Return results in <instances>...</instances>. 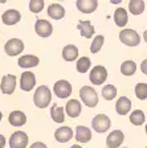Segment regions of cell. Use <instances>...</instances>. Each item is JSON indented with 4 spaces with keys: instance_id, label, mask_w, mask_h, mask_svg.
<instances>
[{
    "instance_id": "8d00e7d4",
    "label": "cell",
    "mask_w": 147,
    "mask_h": 148,
    "mask_svg": "<svg viewBox=\"0 0 147 148\" xmlns=\"http://www.w3.org/2000/svg\"><path fill=\"white\" fill-rule=\"evenodd\" d=\"M143 38H144V41H146V42H147V29L143 32Z\"/></svg>"
},
{
    "instance_id": "f1b7e54d",
    "label": "cell",
    "mask_w": 147,
    "mask_h": 148,
    "mask_svg": "<svg viewBox=\"0 0 147 148\" xmlns=\"http://www.w3.org/2000/svg\"><path fill=\"white\" fill-rule=\"evenodd\" d=\"M90 65H92V61H90L89 57H81L78 58L76 64V68H77V71L78 73H86V71L90 69Z\"/></svg>"
},
{
    "instance_id": "e0dca14e",
    "label": "cell",
    "mask_w": 147,
    "mask_h": 148,
    "mask_svg": "<svg viewBox=\"0 0 147 148\" xmlns=\"http://www.w3.org/2000/svg\"><path fill=\"white\" fill-rule=\"evenodd\" d=\"M8 122H9V124L13 126V127H21L27 123V116H25V114L23 112V111L15 110L9 114Z\"/></svg>"
},
{
    "instance_id": "6da1fadb",
    "label": "cell",
    "mask_w": 147,
    "mask_h": 148,
    "mask_svg": "<svg viewBox=\"0 0 147 148\" xmlns=\"http://www.w3.org/2000/svg\"><path fill=\"white\" fill-rule=\"evenodd\" d=\"M50 101H52V91H50V89L48 86H45V85H41V86L37 87L33 95V102L36 105V107L39 108L48 107Z\"/></svg>"
},
{
    "instance_id": "d6a6232c",
    "label": "cell",
    "mask_w": 147,
    "mask_h": 148,
    "mask_svg": "<svg viewBox=\"0 0 147 148\" xmlns=\"http://www.w3.org/2000/svg\"><path fill=\"white\" fill-rule=\"evenodd\" d=\"M44 8V0H31L29 1V9L33 13L41 12Z\"/></svg>"
},
{
    "instance_id": "7402d4cb",
    "label": "cell",
    "mask_w": 147,
    "mask_h": 148,
    "mask_svg": "<svg viewBox=\"0 0 147 148\" xmlns=\"http://www.w3.org/2000/svg\"><path fill=\"white\" fill-rule=\"evenodd\" d=\"M77 28H78L81 36L85 37V38H92L94 36V27L92 25L90 21H82V20H80V23L77 24Z\"/></svg>"
},
{
    "instance_id": "5bb4252c",
    "label": "cell",
    "mask_w": 147,
    "mask_h": 148,
    "mask_svg": "<svg viewBox=\"0 0 147 148\" xmlns=\"http://www.w3.org/2000/svg\"><path fill=\"white\" fill-rule=\"evenodd\" d=\"M76 7L82 13H92L97 9L98 1L97 0H77Z\"/></svg>"
},
{
    "instance_id": "2e32d148",
    "label": "cell",
    "mask_w": 147,
    "mask_h": 148,
    "mask_svg": "<svg viewBox=\"0 0 147 148\" xmlns=\"http://www.w3.org/2000/svg\"><path fill=\"white\" fill-rule=\"evenodd\" d=\"M21 20V15L16 9H8L1 16V21L6 25H15Z\"/></svg>"
},
{
    "instance_id": "d4e9b609",
    "label": "cell",
    "mask_w": 147,
    "mask_h": 148,
    "mask_svg": "<svg viewBox=\"0 0 147 148\" xmlns=\"http://www.w3.org/2000/svg\"><path fill=\"white\" fill-rule=\"evenodd\" d=\"M50 116H52L53 122H56V123H64V120H65V110L61 107V106L53 105L52 108H50Z\"/></svg>"
},
{
    "instance_id": "4fadbf2b",
    "label": "cell",
    "mask_w": 147,
    "mask_h": 148,
    "mask_svg": "<svg viewBox=\"0 0 147 148\" xmlns=\"http://www.w3.org/2000/svg\"><path fill=\"white\" fill-rule=\"evenodd\" d=\"M73 138V130L70 127H58L55 132V139L58 143H68Z\"/></svg>"
},
{
    "instance_id": "8992f818",
    "label": "cell",
    "mask_w": 147,
    "mask_h": 148,
    "mask_svg": "<svg viewBox=\"0 0 147 148\" xmlns=\"http://www.w3.org/2000/svg\"><path fill=\"white\" fill-rule=\"evenodd\" d=\"M24 50V42L20 38H9L4 45V52L11 57L20 54Z\"/></svg>"
},
{
    "instance_id": "4316f807",
    "label": "cell",
    "mask_w": 147,
    "mask_h": 148,
    "mask_svg": "<svg viewBox=\"0 0 147 148\" xmlns=\"http://www.w3.org/2000/svg\"><path fill=\"white\" fill-rule=\"evenodd\" d=\"M129 11L133 15H141L144 11V1L143 0H130Z\"/></svg>"
},
{
    "instance_id": "8fae6325",
    "label": "cell",
    "mask_w": 147,
    "mask_h": 148,
    "mask_svg": "<svg viewBox=\"0 0 147 148\" xmlns=\"http://www.w3.org/2000/svg\"><path fill=\"white\" fill-rule=\"evenodd\" d=\"M36 85V77L32 71H24L20 77V89L23 91H31Z\"/></svg>"
},
{
    "instance_id": "d6986e66",
    "label": "cell",
    "mask_w": 147,
    "mask_h": 148,
    "mask_svg": "<svg viewBox=\"0 0 147 148\" xmlns=\"http://www.w3.org/2000/svg\"><path fill=\"white\" fill-rule=\"evenodd\" d=\"M40 62L39 57L36 56H32V54H25V56H21L17 61V65L20 68H25V69H29V68H35L37 66Z\"/></svg>"
},
{
    "instance_id": "d590c367",
    "label": "cell",
    "mask_w": 147,
    "mask_h": 148,
    "mask_svg": "<svg viewBox=\"0 0 147 148\" xmlns=\"http://www.w3.org/2000/svg\"><path fill=\"white\" fill-rule=\"evenodd\" d=\"M6 143H7V140H6V138H4L1 134H0V148H4V145H6Z\"/></svg>"
},
{
    "instance_id": "1f68e13d",
    "label": "cell",
    "mask_w": 147,
    "mask_h": 148,
    "mask_svg": "<svg viewBox=\"0 0 147 148\" xmlns=\"http://www.w3.org/2000/svg\"><path fill=\"white\" fill-rule=\"evenodd\" d=\"M135 95H137L138 99H141V101L147 99V83L141 82L135 86Z\"/></svg>"
},
{
    "instance_id": "7bdbcfd3",
    "label": "cell",
    "mask_w": 147,
    "mask_h": 148,
    "mask_svg": "<svg viewBox=\"0 0 147 148\" xmlns=\"http://www.w3.org/2000/svg\"><path fill=\"white\" fill-rule=\"evenodd\" d=\"M146 148H147V147H146Z\"/></svg>"
},
{
    "instance_id": "484cf974",
    "label": "cell",
    "mask_w": 147,
    "mask_h": 148,
    "mask_svg": "<svg viewBox=\"0 0 147 148\" xmlns=\"http://www.w3.org/2000/svg\"><path fill=\"white\" fill-rule=\"evenodd\" d=\"M135 71H137V64H135L134 61H131V60H127V61H125L121 65V73H122L123 75L130 77Z\"/></svg>"
},
{
    "instance_id": "603a6c76",
    "label": "cell",
    "mask_w": 147,
    "mask_h": 148,
    "mask_svg": "<svg viewBox=\"0 0 147 148\" xmlns=\"http://www.w3.org/2000/svg\"><path fill=\"white\" fill-rule=\"evenodd\" d=\"M127 21H129L127 11H126L125 8H118V9H115V12H114V23H115V25H118V27L123 28V27H126Z\"/></svg>"
},
{
    "instance_id": "ffe728a7",
    "label": "cell",
    "mask_w": 147,
    "mask_h": 148,
    "mask_svg": "<svg viewBox=\"0 0 147 148\" xmlns=\"http://www.w3.org/2000/svg\"><path fill=\"white\" fill-rule=\"evenodd\" d=\"M48 16L53 20H61L65 16V8L58 3H53L48 7Z\"/></svg>"
},
{
    "instance_id": "52a82bcc",
    "label": "cell",
    "mask_w": 147,
    "mask_h": 148,
    "mask_svg": "<svg viewBox=\"0 0 147 148\" xmlns=\"http://www.w3.org/2000/svg\"><path fill=\"white\" fill-rule=\"evenodd\" d=\"M72 85L69 81L66 79H60L57 81V82L55 83V86H53V92H55L56 95L58 97V98H68V97L72 94Z\"/></svg>"
},
{
    "instance_id": "e575fe53",
    "label": "cell",
    "mask_w": 147,
    "mask_h": 148,
    "mask_svg": "<svg viewBox=\"0 0 147 148\" xmlns=\"http://www.w3.org/2000/svg\"><path fill=\"white\" fill-rule=\"evenodd\" d=\"M29 148H48L44 143H41V142H36V143H33V144H31V147Z\"/></svg>"
},
{
    "instance_id": "83f0119b",
    "label": "cell",
    "mask_w": 147,
    "mask_h": 148,
    "mask_svg": "<svg viewBox=\"0 0 147 148\" xmlns=\"http://www.w3.org/2000/svg\"><path fill=\"white\" fill-rule=\"evenodd\" d=\"M146 120V115L142 110H134L130 115V122H131L134 126H142Z\"/></svg>"
},
{
    "instance_id": "ba28073f",
    "label": "cell",
    "mask_w": 147,
    "mask_h": 148,
    "mask_svg": "<svg viewBox=\"0 0 147 148\" xmlns=\"http://www.w3.org/2000/svg\"><path fill=\"white\" fill-rule=\"evenodd\" d=\"M28 135L24 131H16L9 138V148H27Z\"/></svg>"
},
{
    "instance_id": "9c48e42d",
    "label": "cell",
    "mask_w": 147,
    "mask_h": 148,
    "mask_svg": "<svg viewBox=\"0 0 147 148\" xmlns=\"http://www.w3.org/2000/svg\"><path fill=\"white\" fill-rule=\"evenodd\" d=\"M16 89V75L13 74H7L1 78V85H0V90L3 94L11 95Z\"/></svg>"
},
{
    "instance_id": "4dcf8cb0",
    "label": "cell",
    "mask_w": 147,
    "mask_h": 148,
    "mask_svg": "<svg viewBox=\"0 0 147 148\" xmlns=\"http://www.w3.org/2000/svg\"><path fill=\"white\" fill-rule=\"evenodd\" d=\"M104 42H105V38L102 34H98V36L94 37V40H93L92 45H90V52L94 54V53H98L101 50V48L104 46Z\"/></svg>"
},
{
    "instance_id": "3957f363",
    "label": "cell",
    "mask_w": 147,
    "mask_h": 148,
    "mask_svg": "<svg viewBox=\"0 0 147 148\" xmlns=\"http://www.w3.org/2000/svg\"><path fill=\"white\" fill-rule=\"evenodd\" d=\"M119 40L122 44L127 46H138L139 42H141V36H139L134 29H122L119 32Z\"/></svg>"
},
{
    "instance_id": "836d02e7",
    "label": "cell",
    "mask_w": 147,
    "mask_h": 148,
    "mask_svg": "<svg viewBox=\"0 0 147 148\" xmlns=\"http://www.w3.org/2000/svg\"><path fill=\"white\" fill-rule=\"evenodd\" d=\"M141 70H142V73L147 75V58L142 61V64H141Z\"/></svg>"
},
{
    "instance_id": "b9f144b4",
    "label": "cell",
    "mask_w": 147,
    "mask_h": 148,
    "mask_svg": "<svg viewBox=\"0 0 147 148\" xmlns=\"http://www.w3.org/2000/svg\"><path fill=\"white\" fill-rule=\"evenodd\" d=\"M125 148H127V147H125Z\"/></svg>"
},
{
    "instance_id": "60d3db41",
    "label": "cell",
    "mask_w": 147,
    "mask_h": 148,
    "mask_svg": "<svg viewBox=\"0 0 147 148\" xmlns=\"http://www.w3.org/2000/svg\"><path fill=\"white\" fill-rule=\"evenodd\" d=\"M146 134H147V124H146Z\"/></svg>"
},
{
    "instance_id": "277c9868",
    "label": "cell",
    "mask_w": 147,
    "mask_h": 148,
    "mask_svg": "<svg viewBox=\"0 0 147 148\" xmlns=\"http://www.w3.org/2000/svg\"><path fill=\"white\" fill-rule=\"evenodd\" d=\"M111 126V122H110V118L107 116L105 114H98L93 118L92 120V127L94 130L95 132L98 134H104L106 131H109Z\"/></svg>"
},
{
    "instance_id": "f35d334b",
    "label": "cell",
    "mask_w": 147,
    "mask_h": 148,
    "mask_svg": "<svg viewBox=\"0 0 147 148\" xmlns=\"http://www.w3.org/2000/svg\"><path fill=\"white\" fill-rule=\"evenodd\" d=\"M111 3H113V4H118V3H121V0H111Z\"/></svg>"
},
{
    "instance_id": "30bf717a",
    "label": "cell",
    "mask_w": 147,
    "mask_h": 148,
    "mask_svg": "<svg viewBox=\"0 0 147 148\" xmlns=\"http://www.w3.org/2000/svg\"><path fill=\"white\" fill-rule=\"evenodd\" d=\"M35 31L40 37H49L53 32V27L52 24L48 21V20H44V18H39L35 24Z\"/></svg>"
},
{
    "instance_id": "7c38bea8",
    "label": "cell",
    "mask_w": 147,
    "mask_h": 148,
    "mask_svg": "<svg viewBox=\"0 0 147 148\" xmlns=\"http://www.w3.org/2000/svg\"><path fill=\"white\" fill-rule=\"evenodd\" d=\"M125 135L121 130H114L113 132L109 134V136L106 138V144L109 148H118L123 143Z\"/></svg>"
},
{
    "instance_id": "f546056e",
    "label": "cell",
    "mask_w": 147,
    "mask_h": 148,
    "mask_svg": "<svg viewBox=\"0 0 147 148\" xmlns=\"http://www.w3.org/2000/svg\"><path fill=\"white\" fill-rule=\"evenodd\" d=\"M102 97H104L106 101H113L117 97V89L114 85H106V86L102 89Z\"/></svg>"
},
{
    "instance_id": "5b68a950",
    "label": "cell",
    "mask_w": 147,
    "mask_h": 148,
    "mask_svg": "<svg viewBox=\"0 0 147 148\" xmlns=\"http://www.w3.org/2000/svg\"><path fill=\"white\" fill-rule=\"evenodd\" d=\"M89 79H90V82H92L93 85H95V86L102 85V83L107 79V70H106V68H105V66H102V65H97V66H94V68L90 70Z\"/></svg>"
},
{
    "instance_id": "cb8c5ba5",
    "label": "cell",
    "mask_w": 147,
    "mask_h": 148,
    "mask_svg": "<svg viewBox=\"0 0 147 148\" xmlns=\"http://www.w3.org/2000/svg\"><path fill=\"white\" fill-rule=\"evenodd\" d=\"M78 57V48L76 45H66L62 49V58L65 61H74Z\"/></svg>"
},
{
    "instance_id": "9a60e30c",
    "label": "cell",
    "mask_w": 147,
    "mask_h": 148,
    "mask_svg": "<svg viewBox=\"0 0 147 148\" xmlns=\"http://www.w3.org/2000/svg\"><path fill=\"white\" fill-rule=\"evenodd\" d=\"M81 110H82V107H81V102L77 101V99H70V101H68L66 106H65V111H66L68 116H70L72 119L80 116Z\"/></svg>"
},
{
    "instance_id": "74e56055",
    "label": "cell",
    "mask_w": 147,
    "mask_h": 148,
    "mask_svg": "<svg viewBox=\"0 0 147 148\" xmlns=\"http://www.w3.org/2000/svg\"><path fill=\"white\" fill-rule=\"evenodd\" d=\"M70 148H82V147H81V145H78V144H73Z\"/></svg>"
},
{
    "instance_id": "ac0fdd59",
    "label": "cell",
    "mask_w": 147,
    "mask_h": 148,
    "mask_svg": "<svg viewBox=\"0 0 147 148\" xmlns=\"http://www.w3.org/2000/svg\"><path fill=\"white\" fill-rule=\"evenodd\" d=\"M131 110V101L127 97H121L118 98L115 103V111L119 115H127Z\"/></svg>"
},
{
    "instance_id": "7a4b0ae2",
    "label": "cell",
    "mask_w": 147,
    "mask_h": 148,
    "mask_svg": "<svg viewBox=\"0 0 147 148\" xmlns=\"http://www.w3.org/2000/svg\"><path fill=\"white\" fill-rule=\"evenodd\" d=\"M80 98L84 102V105L88 107H95L98 105V94L93 87L82 86L80 89Z\"/></svg>"
},
{
    "instance_id": "ab89813d",
    "label": "cell",
    "mask_w": 147,
    "mask_h": 148,
    "mask_svg": "<svg viewBox=\"0 0 147 148\" xmlns=\"http://www.w3.org/2000/svg\"><path fill=\"white\" fill-rule=\"evenodd\" d=\"M1 119H3V114H1V111H0V122H1Z\"/></svg>"
},
{
    "instance_id": "44dd1931",
    "label": "cell",
    "mask_w": 147,
    "mask_h": 148,
    "mask_svg": "<svg viewBox=\"0 0 147 148\" xmlns=\"http://www.w3.org/2000/svg\"><path fill=\"white\" fill-rule=\"evenodd\" d=\"M92 139V131L85 126H77L76 128V140L78 143H88Z\"/></svg>"
}]
</instances>
